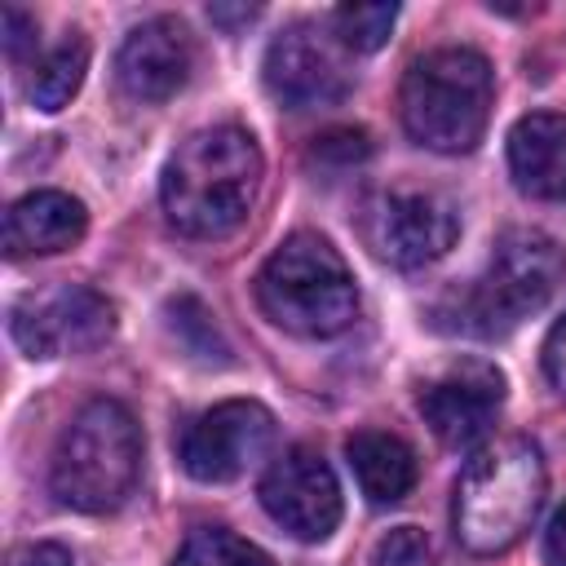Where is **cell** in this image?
<instances>
[{
	"label": "cell",
	"mask_w": 566,
	"mask_h": 566,
	"mask_svg": "<svg viewBox=\"0 0 566 566\" xmlns=\"http://www.w3.org/2000/svg\"><path fill=\"white\" fill-rule=\"evenodd\" d=\"M261 314L292 336H336L358 314V287L345 256L314 230L287 234L256 274Z\"/></svg>",
	"instance_id": "obj_3"
},
{
	"label": "cell",
	"mask_w": 566,
	"mask_h": 566,
	"mask_svg": "<svg viewBox=\"0 0 566 566\" xmlns=\"http://www.w3.org/2000/svg\"><path fill=\"white\" fill-rule=\"evenodd\" d=\"M265 159L248 128L212 124L190 133L164 164L159 203L177 234L186 239H226L234 234L261 190Z\"/></svg>",
	"instance_id": "obj_1"
},
{
	"label": "cell",
	"mask_w": 566,
	"mask_h": 566,
	"mask_svg": "<svg viewBox=\"0 0 566 566\" xmlns=\"http://www.w3.org/2000/svg\"><path fill=\"white\" fill-rule=\"evenodd\" d=\"M358 230L380 261L398 270H420L447 256V248L460 234V212L442 190L394 186L363 203Z\"/></svg>",
	"instance_id": "obj_7"
},
{
	"label": "cell",
	"mask_w": 566,
	"mask_h": 566,
	"mask_svg": "<svg viewBox=\"0 0 566 566\" xmlns=\"http://www.w3.org/2000/svg\"><path fill=\"white\" fill-rule=\"evenodd\" d=\"M398 22V4H345L332 13V35L349 53H376Z\"/></svg>",
	"instance_id": "obj_19"
},
{
	"label": "cell",
	"mask_w": 566,
	"mask_h": 566,
	"mask_svg": "<svg viewBox=\"0 0 566 566\" xmlns=\"http://www.w3.org/2000/svg\"><path fill=\"white\" fill-rule=\"evenodd\" d=\"M9 566H75L71 562V553L62 548V544H22L13 557H9Z\"/></svg>",
	"instance_id": "obj_24"
},
{
	"label": "cell",
	"mask_w": 566,
	"mask_h": 566,
	"mask_svg": "<svg viewBox=\"0 0 566 566\" xmlns=\"http://www.w3.org/2000/svg\"><path fill=\"white\" fill-rule=\"evenodd\" d=\"M274 447V416L252 398H226L195 416L177 460L195 482H234Z\"/></svg>",
	"instance_id": "obj_9"
},
{
	"label": "cell",
	"mask_w": 566,
	"mask_h": 566,
	"mask_svg": "<svg viewBox=\"0 0 566 566\" xmlns=\"http://www.w3.org/2000/svg\"><path fill=\"white\" fill-rule=\"evenodd\" d=\"M544 455L531 438H495L478 447L455 482V539L478 557L513 548L544 504Z\"/></svg>",
	"instance_id": "obj_2"
},
{
	"label": "cell",
	"mask_w": 566,
	"mask_h": 566,
	"mask_svg": "<svg viewBox=\"0 0 566 566\" xmlns=\"http://www.w3.org/2000/svg\"><path fill=\"white\" fill-rule=\"evenodd\" d=\"M336 44L340 40L314 22L287 27L265 49V88L292 111L336 106L349 93V71Z\"/></svg>",
	"instance_id": "obj_12"
},
{
	"label": "cell",
	"mask_w": 566,
	"mask_h": 566,
	"mask_svg": "<svg viewBox=\"0 0 566 566\" xmlns=\"http://www.w3.org/2000/svg\"><path fill=\"white\" fill-rule=\"evenodd\" d=\"M491 102L495 80L491 62L478 49H433L416 57L398 93L402 128L438 155L473 150L486 133Z\"/></svg>",
	"instance_id": "obj_5"
},
{
	"label": "cell",
	"mask_w": 566,
	"mask_h": 566,
	"mask_svg": "<svg viewBox=\"0 0 566 566\" xmlns=\"http://www.w3.org/2000/svg\"><path fill=\"white\" fill-rule=\"evenodd\" d=\"M544 562L548 566H566V504L553 513V522L544 531Z\"/></svg>",
	"instance_id": "obj_25"
},
{
	"label": "cell",
	"mask_w": 566,
	"mask_h": 566,
	"mask_svg": "<svg viewBox=\"0 0 566 566\" xmlns=\"http://www.w3.org/2000/svg\"><path fill=\"white\" fill-rule=\"evenodd\" d=\"M345 455H349V469L358 478V491L371 504H398L411 495L420 464H416V451L398 433L363 429L345 442Z\"/></svg>",
	"instance_id": "obj_16"
},
{
	"label": "cell",
	"mask_w": 566,
	"mask_h": 566,
	"mask_svg": "<svg viewBox=\"0 0 566 566\" xmlns=\"http://www.w3.org/2000/svg\"><path fill=\"white\" fill-rule=\"evenodd\" d=\"M566 279V252L539 230H504L491 248L486 270L451 296V327L464 336H504L522 318L548 305Z\"/></svg>",
	"instance_id": "obj_6"
},
{
	"label": "cell",
	"mask_w": 566,
	"mask_h": 566,
	"mask_svg": "<svg viewBox=\"0 0 566 566\" xmlns=\"http://www.w3.org/2000/svg\"><path fill=\"white\" fill-rule=\"evenodd\" d=\"M115 332V310L93 287L31 292L9 310V336L27 358H66L97 349Z\"/></svg>",
	"instance_id": "obj_8"
},
{
	"label": "cell",
	"mask_w": 566,
	"mask_h": 566,
	"mask_svg": "<svg viewBox=\"0 0 566 566\" xmlns=\"http://www.w3.org/2000/svg\"><path fill=\"white\" fill-rule=\"evenodd\" d=\"M27 44H35V18H27L22 9H4V53L18 62Z\"/></svg>",
	"instance_id": "obj_23"
},
{
	"label": "cell",
	"mask_w": 566,
	"mask_h": 566,
	"mask_svg": "<svg viewBox=\"0 0 566 566\" xmlns=\"http://www.w3.org/2000/svg\"><path fill=\"white\" fill-rule=\"evenodd\" d=\"M367 566H433V548L424 539V531L416 526H394L376 539Z\"/></svg>",
	"instance_id": "obj_21"
},
{
	"label": "cell",
	"mask_w": 566,
	"mask_h": 566,
	"mask_svg": "<svg viewBox=\"0 0 566 566\" xmlns=\"http://www.w3.org/2000/svg\"><path fill=\"white\" fill-rule=\"evenodd\" d=\"M261 504L265 513L296 539L318 544L336 531L340 522V482L323 451L314 447H287L274 455V464L261 478Z\"/></svg>",
	"instance_id": "obj_11"
},
{
	"label": "cell",
	"mask_w": 566,
	"mask_h": 566,
	"mask_svg": "<svg viewBox=\"0 0 566 566\" xmlns=\"http://www.w3.org/2000/svg\"><path fill=\"white\" fill-rule=\"evenodd\" d=\"M509 172L522 195L566 203V115H522L509 128Z\"/></svg>",
	"instance_id": "obj_15"
},
{
	"label": "cell",
	"mask_w": 566,
	"mask_h": 566,
	"mask_svg": "<svg viewBox=\"0 0 566 566\" xmlns=\"http://www.w3.org/2000/svg\"><path fill=\"white\" fill-rule=\"evenodd\" d=\"M88 208L66 190H31L4 217V252L18 256H49L66 252L84 239Z\"/></svg>",
	"instance_id": "obj_14"
},
{
	"label": "cell",
	"mask_w": 566,
	"mask_h": 566,
	"mask_svg": "<svg viewBox=\"0 0 566 566\" xmlns=\"http://www.w3.org/2000/svg\"><path fill=\"white\" fill-rule=\"evenodd\" d=\"M168 323H172V332L195 349V354H203V358H217V363H226V345L217 340V327H212V318H208V310L195 301V296H181L177 305H168Z\"/></svg>",
	"instance_id": "obj_20"
},
{
	"label": "cell",
	"mask_w": 566,
	"mask_h": 566,
	"mask_svg": "<svg viewBox=\"0 0 566 566\" xmlns=\"http://www.w3.org/2000/svg\"><path fill=\"white\" fill-rule=\"evenodd\" d=\"M142 473V429L115 398L84 402L62 429L49 464L53 495L75 513H111Z\"/></svg>",
	"instance_id": "obj_4"
},
{
	"label": "cell",
	"mask_w": 566,
	"mask_h": 566,
	"mask_svg": "<svg viewBox=\"0 0 566 566\" xmlns=\"http://www.w3.org/2000/svg\"><path fill=\"white\" fill-rule=\"evenodd\" d=\"M84 71H88V40H84L80 31H71L62 44H53V49L35 62L31 84H27L31 106H40V111H62V106L80 93Z\"/></svg>",
	"instance_id": "obj_17"
},
{
	"label": "cell",
	"mask_w": 566,
	"mask_h": 566,
	"mask_svg": "<svg viewBox=\"0 0 566 566\" xmlns=\"http://www.w3.org/2000/svg\"><path fill=\"white\" fill-rule=\"evenodd\" d=\"M504 407V376L486 358H455L420 385V416L451 451L478 447Z\"/></svg>",
	"instance_id": "obj_10"
},
{
	"label": "cell",
	"mask_w": 566,
	"mask_h": 566,
	"mask_svg": "<svg viewBox=\"0 0 566 566\" xmlns=\"http://www.w3.org/2000/svg\"><path fill=\"white\" fill-rule=\"evenodd\" d=\"M195 53L177 18H150L133 27L115 53V84L133 102H168L190 80Z\"/></svg>",
	"instance_id": "obj_13"
},
{
	"label": "cell",
	"mask_w": 566,
	"mask_h": 566,
	"mask_svg": "<svg viewBox=\"0 0 566 566\" xmlns=\"http://www.w3.org/2000/svg\"><path fill=\"white\" fill-rule=\"evenodd\" d=\"M172 566H274V562L252 539H243L226 526H199L186 535Z\"/></svg>",
	"instance_id": "obj_18"
},
{
	"label": "cell",
	"mask_w": 566,
	"mask_h": 566,
	"mask_svg": "<svg viewBox=\"0 0 566 566\" xmlns=\"http://www.w3.org/2000/svg\"><path fill=\"white\" fill-rule=\"evenodd\" d=\"M539 363H544V376H548V385H553V389L566 398V314H562V318L548 327Z\"/></svg>",
	"instance_id": "obj_22"
}]
</instances>
